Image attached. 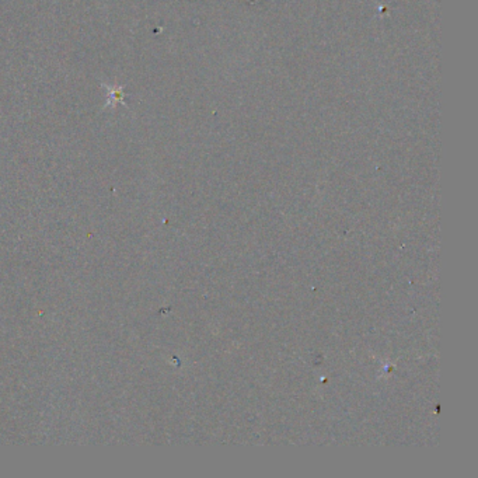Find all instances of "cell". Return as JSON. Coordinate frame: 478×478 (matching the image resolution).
Here are the masks:
<instances>
[{"instance_id":"obj_1","label":"cell","mask_w":478,"mask_h":478,"mask_svg":"<svg viewBox=\"0 0 478 478\" xmlns=\"http://www.w3.org/2000/svg\"><path fill=\"white\" fill-rule=\"evenodd\" d=\"M107 88V97H105V105L104 107H117L118 103L125 104V94L124 87L114 85V86H104Z\"/></svg>"}]
</instances>
